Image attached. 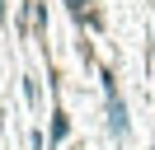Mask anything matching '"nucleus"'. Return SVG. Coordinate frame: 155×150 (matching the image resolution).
<instances>
[{"instance_id":"nucleus-1","label":"nucleus","mask_w":155,"mask_h":150,"mask_svg":"<svg viewBox=\"0 0 155 150\" xmlns=\"http://www.w3.org/2000/svg\"><path fill=\"white\" fill-rule=\"evenodd\" d=\"M104 94H108V112H113V131H127V112H122V103H117V84H113V75H104Z\"/></svg>"},{"instance_id":"nucleus-2","label":"nucleus","mask_w":155,"mask_h":150,"mask_svg":"<svg viewBox=\"0 0 155 150\" xmlns=\"http://www.w3.org/2000/svg\"><path fill=\"white\" fill-rule=\"evenodd\" d=\"M85 5H89V0H71V14H75V19H85Z\"/></svg>"}]
</instances>
